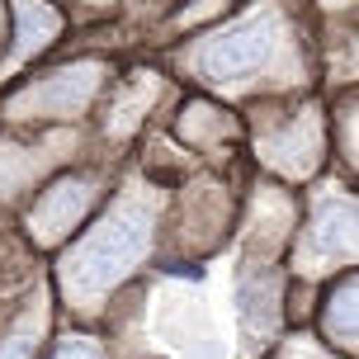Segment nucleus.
I'll return each instance as SVG.
<instances>
[{
	"label": "nucleus",
	"mask_w": 359,
	"mask_h": 359,
	"mask_svg": "<svg viewBox=\"0 0 359 359\" xmlns=\"http://www.w3.org/2000/svg\"><path fill=\"white\" fill-rule=\"evenodd\" d=\"M147 232H151V222H147V213L137 203L114 208V213L67 255V265H62L67 284H72L76 293H104L109 284H118L128 269L142 260Z\"/></svg>",
	"instance_id": "1"
},
{
	"label": "nucleus",
	"mask_w": 359,
	"mask_h": 359,
	"mask_svg": "<svg viewBox=\"0 0 359 359\" xmlns=\"http://www.w3.org/2000/svg\"><path fill=\"white\" fill-rule=\"evenodd\" d=\"M274 53V19H251V24H236L213 34L198 48V72L213 76V81H236V76H251L255 67H265V57Z\"/></svg>",
	"instance_id": "2"
},
{
	"label": "nucleus",
	"mask_w": 359,
	"mask_h": 359,
	"mask_svg": "<svg viewBox=\"0 0 359 359\" xmlns=\"http://www.w3.org/2000/svg\"><path fill=\"white\" fill-rule=\"evenodd\" d=\"M312 241L322 246V251H341V246H350L355 241V203H326L322 213L312 217Z\"/></svg>",
	"instance_id": "3"
},
{
	"label": "nucleus",
	"mask_w": 359,
	"mask_h": 359,
	"mask_svg": "<svg viewBox=\"0 0 359 359\" xmlns=\"http://www.w3.org/2000/svg\"><path fill=\"white\" fill-rule=\"evenodd\" d=\"M29 345H34V331H24V336H15L10 345H0V359H24Z\"/></svg>",
	"instance_id": "4"
},
{
	"label": "nucleus",
	"mask_w": 359,
	"mask_h": 359,
	"mask_svg": "<svg viewBox=\"0 0 359 359\" xmlns=\"http://www.w3.org/2000/svg\"><path fill=\"white\" fill-rule=\"evenodd\" d=\"M53 359H100V355H95V350H86V345H62Z\"/></svg>",
	"instance_id": "5"
}]
</instances>
